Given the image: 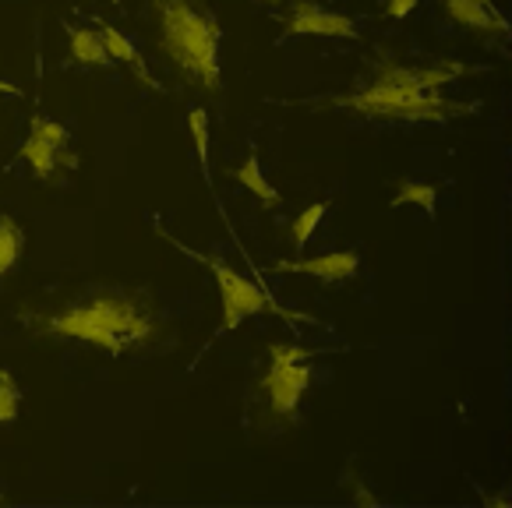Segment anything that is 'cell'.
<instances>
[{
	"instance_id": "1",
	"label": "cell",
	"mask_w": 512,
	"mask_h": 508,
	"mask_svg": "<svg viewBox=\"0 0 512 508\" xmlns=\"http://www.w3.org/2000/svg\"><path fill=\"white\" fill-rule=\"evenodd\" d=\"M18 318L36 336L78 339V343L99 346L113 357L145 350L163 332L156 300L145 290H121V286H99V290L82 293L61 307L29 314L22 311Z\"/></svg>"
},
{
	"instance_id": "2",
	"label": "cell",
	"mask_w": 512,
	"mask_h": 508,
	"mask_svg": "<svg viewBox=\"0 0 512 508\" xmlns=\"http://www.w3.org/2000/svg\"><path fill=\"white\" fill-rule=\"evenodd\" d=\"M456 75H467L463 64L452 60H431L424 68H407L396 60H382L371 78V85L350 92V96L315 99L308 106H343L361 117L375 120H424V124H442V120L463 117L474 110V103H456L445 99V85Z\"/></svg>"
},
{
	"instance_id": "3",
	"label": "cell",
	"mask_w": 512,
	"mask_h": 508,
	"mask_svg": "<svg viewBox=\"0 0 512 508\" xmlns=\"http://www.w3.org/2000/svg\"><path fill=\"white\" fill-rule=\"evenodd\" d=\"M159 22V53H163L191 85L216 96L219 78V43L223 25L209 8L195 0H152Z\"/></svg>"
},
{
	"instance_id": "4",
	"label": "cell",
	"mask_w": 512,
	"mask_h": 508,
	"mask_svg": "<svg viewBox=\"0 0 512 508\" xmlns=\"http://www.w3.org/2000/svg\"><path fill=\"white\" fill-rule=\"evenodd\" d=\"M170 244L181 247L184 254H191L195 262L209 265V272L216 276L219 300H223V318H219V332L237 329V325H241L244 318H251V314H283V318H287V311H283V307H279L276 300H272L269 293L262 290V286L251 283L248 276H241V272L230 269L226 262H219V258H212V254L191 251L188 244H181V240H174V237H170Z\"/></svg>"
},
{
	"instance_id": "5",
	"label": "cell",
	"mask_w": 512,
	"mask_h": 508,
	"mask_svg": "<svg viewBox=\"0 0 512 508\" xmlns=\"http://www.w3.org/2000/svg\"><path fill=\"white\" fill-rule=\"evenodd\" d=\"M311 350L301 343H272L269 371L262 374V392L269 396L272 417L287 420L297 413V403L311 385Z\"/></svg>"
},
{
	"instance_id": "6",
	"label": "cell",
	"mask_w": 512,
	"mask_h": 508,
	"mask_svg": "<svg viewBox=\"0 0 512 508\" xmlns=\"http://www.w3.org/2000/svg\"><path fill=\"white\" fill-rule=\"evenodd\" d=\"M18 156L32 166V173H36L39 180H53L57 170H75L78 166V156L71 152L68 127L50 120L46 113L32 117V131L22 142V149H18Z\"/></svg>"
},
{
	"instance_id": "7",
	"label": "cell",
	"mask_w": 512,
	"mask_h": 508,
	"mask_svg": "<svg viewBox=\"0 0 512 508\" xmlns=\"http://www.w3.org/2000/svg\"><path fill=\"white\" fill-rule=\"evenodd\" d=\"M283 36H336V39H357V22L339 11H325L318 0H294L290 4Z\"/></svg>"
},
{
	"instance_id": "8",
	"label": "cell",
	"mask_w": 512,
	"mask_h": 508,
	"mask_svg": "<svg viewBox=\"0 0 512 508\" xmlns=\"http://www.w3.org/2000/svg\"><path fill=\"white\" fill-rule=\"evenodd\" d=\"M276 272H301V276H318L325 286H339L347 279L357 276L361 269V258L357 251H329V254H315V258H290V262H276Z\"/></svg>"
},
{
	"instance_id": "9",
	"label": "cell",
	"mask_w": 512,
	"mask_h": 508,
	"mask_svg": "<svg viewBox=\"0 0 512 508\" xmlns=\"http://www.w3.org/2000/svg\"><path fill=\"white\" fill-rule=\"evenodd\" d=\"M445 15L463 29L477 32L484 39L509 36V18L495 8V0H442Z\"/></svg>"
},
{
	"instance_id": "10",
	"label": "cell",
	"mask_w": 512,
	"mask_h": 508,
	"mask_svg": "<svg viewBox=\"0 0 512 508\" xmlns=\"http://www.w3.org/2000/svg\"><path fill=\"white\" fill-rule=\"evenodd\" d=\"M99 25V39H103V46H106V53H110V60H117V64H124V68H131V75L138 78V82L145 85V89H152V92H166L163 85L156 82V75L149 71V64H145V57L135 50V43H131L128 36H121V32L113 29L110 22H96Z\"/></svg>"
},
{
	"instance_id": "11",
	"label": "cell",
	"mask_w": 512,
	"mask_h": 508,
	"mask_svg": "<svg viewBox=\"0 0 512 508\" xmlns=\"http://www.w3.org/2000/svg\"><path fill=\"white\" fill-rule=\"evenodd\" d=\"M64 29H68L75 64H82V68H110L113 60H110V53H106L96 29H82V25H64Z\"/></svg>"
},
{
	"instance_id": "12",
	"label": "cell",
	"mask_w": 512,
	"mask_h": 508,
	"mask_svg": "<svg viewBox=\"0 0 512 508\" xmlns=\"http://www.w3.org/2000/svg\"><path fill=\"white\" fill-rule=\"evenodd\" d=\"M234 177H237V184H241V187H248L251 195H255L258 202L265 205V209H279V202H283V198H279V195H276V187H272L269 180H265L258 156H248V159H244V163L234 170Z\"/></svg>"
},
{
	"instance_id": "13",
	"label": "cell",
	"mask_w": 512,
	"mask_h": 508,
	"mask_svg": "<svg viewBox=\"0 0 512 508\" xmlns=\"http://www.w3.org/2000/svg\"><path fill=\"white\" fill-rule=\"evenodd\" d=\"M25 251V233L22 226L15 223V216L0 212V276H8L11 269L18 265Z\"/></svg>"
},
{
	"instance_id": "14",
	"label": "cell",
	"mask_w": 512,
	"mask_h": 508,
	"mask_svg": "<svg viewBox=\"0 0 512 508\" xmlns=\"http://www.w3.org/2000/svg\"><path fill=\"white\" fill-rule=\"evenodd\" d=\"M400 205H421L428 216H435L438 209V191L431 184H421V180H403L396 187V198H392V209H400Z\"/></svg>"
},
{
	"instance_id": "15",
	"label": "cell",
	"mask_w": 512,
	"mask_h": 508,
	"mask_svg": "<svg viewBox=\"0 0 512 508\" xmlns=\"http://www.w3.org/2000/svg\"><path fill=\"white\" fill-rule=\"evenodd\" d=\"M18 406H22V389H18L15 374L8 367H0V427L15 424Z\"/></svg>"
},
{
	"instance_id": "16",
	"label": "cell",
	"mask_w": 512,
	"mask_h": 508,
	"mask_svg": "<svg viewBox=\"0 0 512 508\" xmlns=\"http://www.w3.org/2000/svg\"><path fill=\"white\" fill-rule=\"evenodd\" d=\"M325 209H329L325 202H315V205H308V209H304L301 216L294 219V223H290V240H294L297 251H304V247H308L311 233L318 230V223H322Z\"/></svg>"
},
{
	"instance_id": "17",
	"label": "cell",
	"mask_w": 512,
	"mask_h": 508,
	"mask_svg": "<svg viewBox=\"0 0 512 508\" xmlns=\"http://www.w3.org/2000/svg\"><path fill=\"white\" fill-rule=\"evenodd\" d=\"M188 127H191V138H195L202 173L209 177V117H205L202 106H191V110H188Z\"/></svg>"
},
{
	"instance_id": "18",
	"label": "cell",
	"mask_w": 512,
	"mask_h": 508,
	"mask_svg": "<svg viewBox=\"0 0 512 508\" xmlns=\"http://www.w3.org/2000/svg\"><path fill=\"white\" fill-rule=\"evenodd\" d=\"M414 8H417V0H385L382 4L385 18H407Z\"/></svg>"
},
{
	"instance_id": "19",
	"label": "cell",
	"mask_w": 512,
	"mask_h": 508,
	"mask_svg": "<svg viewBox=\"0 0 512 508\" xmlns=\"http://www.w3.org/2000/svg\"><path fill=\"white\" fill-rule=\"evenodd\" d=\"M0 92H4V96H22V89L11 85V82H4V78H0Z\"/></svg>"
},
{
	"instance_id": "20",
	"label": "cell",
	"mask_w": 512,
	"mask_h": 508,
	"mask_svg": "<svg viewBox=\"0 0 512 508\" xmlns=\"http://www.w3.org/2000/svg\"><path fill=\"white\" fill-rule=\"evenodd\" d=\"M265 4H283V0H265Z\"/></svg>"
},
{
	"instance_id": "21",
	"label": "cell",
	"mask_w": 512,
	"mask_h": 508,
	"mask_svg": "<svg viewBox=\"0 0 512 508\" xmlns=\"http://www.w3.org/2000/svg\"><path fill=\"white\" fill-rule=\"evenodd\" d=\"M113 4H121V0H113Z\"/></svg>"
}]
</instances>
